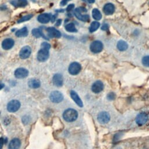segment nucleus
Masks as SVG:
<instances>
[{
  "mask_svg": "<svg viewBox=\"0 0 149 149\" xmlns=\"http://www.w3.org/2000/svg\"><path fill=\"white\" fill-rule=\"evenodd\" d=\"M15 44V41L13 39L8 38L3 40L2 43V47L5 50H9L11 49Z\"/></svg>",
  "mask_w": 149,
  "mask_h": 149,
  "instance_id": "14",
  "label": "nucleus"
},
{
  "mask_svg": "<svg viewBox=\"0 0 149 149\" xmlns=\"http://www.w3.org/2000/svg\"><path fill=\"white\" fill-rule=\"evenodd\" d=\"M28 85L32 88H37L40 86V82L38 79H32L28 82Z\"/></svg>",
  "mask_w": 149,
  "mask_h": 149,
  "instance_id": "23",
  "label": "nucleus"
},
{
  "mask_svg": "<svg viewBox=\"0 0 149 149\" xmlns=\"http://www.w3.org/2000/svg\"><path fill=\"white\" fill-rule=\"evenodd\" d=\"M41 49L39 51L37 55V60L40 62H45L49 58V50L51 46L47 42H43L41 44Z\"/></svg>",
  "mask_w": 149,
  "mask_h": 149,
  "instance_id": "1",
  "label": "nucleus"
},
{
  "mask_svg": "<svg viewBox=\"0 0 149 149\" xmlns=\"http://www.w3.org/2000/svg\"><path fill=\"white\" fill-rule=\"evenodd\" d=\"M97 120L98 122L102 124H107L110 120V114L107 112H101L98 114Z\"/></svg>",
  "mask_w": 149,
  "mask_h": 149,
  "instance_id": "9",
  "label": "nucleus"
},
{
  "mask_svg": "<svg viewBox=\"0 0 149 149\" xmlns=\"http://www.w3.org/2000/svg\"><path fill=\"white\" fill-rule=\"evenodd\" d=\"M108 28H109V26H108V25H107V24H104L102 25V26L101 27V29L103 30V31H107Z\"/></svg>",
  "mask_w": 149,
  "mask_h": 149,
  "instance_id": "32",
  "label": "nucleus"
},
{
  "mask_svg": "<svg viewBox=\"0 0 149 149\" xmlns=\"http://www.w3.org/2000/svg\"><path fill=\"white\" fill-rule=\"evenodd\" d=\"M82 67L80 64L76 62H74L72 63L68 68V71L70 74L72 75H76L78 74L81 71Z\"/></svg>",
  "mask_w": 149,
  "mask_h": 149,
  "instance_id": "6",
  "label": "nucleus"
},
{
  "mask_svg": "<svg viewBox=\"0 0 149 149\" xmlns=\"http://www.w3.org/2000/svg\"><path fill=\"white\" fill-rule=\"evenodd\" d=\"M148 117L147 114L146 112H143L140 113L137 116L136 119V122L139 126H141L144 125L147 122V121H148Z\"/></svg>",
  "mask_w": 149,
  "mask_h": 149,
  "instance_id": "8",
  "label": "nucleus"
},
{
  "mask_svg": "<svg viewBox=\"0 0 149 149\" xmlns=\"http://www.w3.org/2000/svg\"><path fill=\"white\" fill-rule=\"evenodd\" d=\"M87 1H88V3H90V4H92V3H94L95 0H87Z\"/></svg>",
  "mask_w": 149,
  "mask_h": 149,
  "instance_id": "37",
  "label": "nucleus"
},
{
  "mask_svg": "<svg viewBox=\"0 0 149 149\" xmlns=\"http://www.w3.org/2000/svg\"><path fill=\"white\" fill-rule=\"evenodd\" d=\"M104 88V84L100 80L94 82L92 86V90L95 93H100Z\"/></svg>",
  "mask_w": 149,
  "mask_h": 149,
  "instance_id": "15",
  "label": "nucleus"
},
{
  "mask_svg": "<svg viewBox=\"0 0 149 149\" xmlns=\"http://www.w3.org/2000/svg\"><path fill=\"white\" fill-rule=\"evenodd\" d=\"M29 74V71L25 68H19L15 71V76L18 79H23L26 78Z\"/></svg>",
  "mask_w": 149,
  "mask_h": 149,
  "instance_id": "10",
  "label": "nucleus"
},
{
  "mask_svg": "<svg viewBox=\"0 0 149 149\" xmlns=\"http://www.w3.org/2000/svg\"><path fill=\"white\" fill-rule=\"evenodd\" d=\"M4 84L2 83H0V90H1V89H3L4 87Z\"/></svg>",
  "mask_w": 149,
  "mask_h": 149,
  "instance_id": "36",
  "label": "nucleus"
},
{
  "mask_svg": "<svg viewBox=\"0 0 149 149\" xmlns=\"http://www.w3.org/2000/svg\"><path fill=\"white\" fill-rule=\"evenodd\" d=\"M71 96L78 106H79L80 107H83V102H82V100L80 99V98L79 97V96H78V94L72 90L71 92Z\"/></svg>",
  "mask_w": 149,
  "mask_h": 149,
  "instance_id": "18",
  "label": "nucleus"
},
{
  "mask_svg": "<svg viewBox=\"0 0 149 149\" xmlns=\"http://www.w3.org/2000/svg\"><path fill=\"white\" fill-rule=\"evenodd\" d=\"M117 48L120 51H124L128 49V45L126 41L123 40H120L117 43Z\"/></svg>",
  "mask_w": 149,
  "mask_h": 149,
  "instance_id": "24",
  "label": "nucleus"
},
{
  "mask_svg": "<svg viewBox=\"0 0 149 149\" xmlns=\"http://www.w3.org/2000/svg\"><path fill=\"white\" fill-rule=\"evenodd\" d=\"M74 7V4H70V5H69L68 6L67 8V12H70L71 11H72V10L73 9Z\"/></svg>",
  "mask_w": 149,
  "mask_h": 149,
  "instance_id": "31",
  "label": "nucleus"
},
{
  "mask_svg": "<svg viewBox=\"0 0 149 149\" xmlns=\"http://www.w3.org/2000/svg\"><path fill=\"white\" fill-rule=\"evenodd\" d=\"M142 64L144 66L149 67V56H145L143 58Z\"/></svg>",
  "mask_w": 149,
  "mask_h": 149,
  "instance_id": "29",
  "label": "nucleus"
},
{
  "mask_svg": "<svg viewBox=\"0 0 149 149\" xmlns=\"http://www.w3.org/2000/svg\"><path fill=\"white\" fill-rule=\"evenodd\" d=\"M87 10L86 8L80 7L76 8L74 11V14L75 17L80 21L83 22H87L89 21L90 17L86 14Z\"/></svg>",
  "mask_w": 149,
  "mask_h": 149,
  "instance_id": "3",
  "label": "nucleus"
},
{
  "mask_svg": "<svg viewBox=\"0 0 149 149\" xmlns=\"http://www.w3.org/2000/svg\"><path fill=\"white\" fill-rule=\"evenodd\" d=\"M78 116V112L74 109L69 108L65 110L63 114V118L64 120L68 122H71L75 121Z\"/></svg>",
  "mask_w": 149,
  "mask_h": 149,
  "instance_id": "2",
  "label": "nucleus"
},
{
  "mask_svg": "<svg viewBox=\"0 0 149 149\" xmlns=\"http://www.w3.org/2000/svg\"><path fill=\"white\" fill-rule=\"evenodd\" d=\"M20 146L21 141L17 138H15L9 142L8 148L9 149H19Z\"/></svg>",
  "mask_w": 149,
  "mask_h": 149,
  "instance_id": "19",
  "label": "nucleus"
},
{
  "mask_svg": "<svg viewBox=\"0 0 149 149\" xmlns=\"http://www.w3.org/2000/svg\"><path fill=\"white\" fill-rule=\"evenodd\" d=\"M11 3L17 7H25L28 4L27 0H13Z\"/></svg>",
  "mask_w": 149,
  "mask_h": 149,
  "instance_id": "20",
  "label": "nucleus"
},
{
  "mask_svg": "<svg viewBox=\"0 0 149 149\" xmlns=\"http://www.w3.org/2000/svg\"><path fill=\"white\" fill-rule=\"evenodd\" d=\"M33 17V15L32 14H29L27 15L24 16L23 17H22L21 18H20L18 21V23H22L27 21H29Z\"/></svg>",
  "mask_w": 149,
  "mask_h": 149,
  "instance_id": "28",
  "label": "nucleus"
},
{
  "mask_svg": "<svg viewBox=\"0 0 149 149\" xmlns=\"http://www.w3.org/2000/svg\"><path fill=\"white\" fill-rule=\"evenodd\" d=\"M32 53V49L29 46H25L20 51L19 57L22 59H25L28 58L31 55Z\"/></svg>",
  "mask_w": 149,
  "mask_h": 149,
  "instance_id": "12",
  "label": "nucleus"
},
{
  "mask_svg": "<svg viewBox=\"0 0 149 149\" xmlns=\"http://www.w3.org/2000/svg\"><path fill=\"white\" fill-rule=\"evenodd\" d=\"M100 23L96 21L93 22L91 25L90 27H89V31H90L91 33H93L95 31H96L100 27Z\"/></svg>",
  "mask_w": 149,
  "mask_h": 149,
  "instance_id": "27",
  "label": "nucleus"
},
{
  "mask_svg": "<svg viewBox=\"0 0 149 149\" xmlns=\"http://www.w3.org/2000/svg\"><path fill=\"white\" fill-rule=\"evenodd\" d=\"M53 82L55 86L57 87H61L63 85V77L62 74L59 73H57L54 74L53 78Z\"/></svg>",
  "mask_w": 149,
  "mask_h": 149,
  "instance_id": "16",
  "label": "nucleus"
},
{
  "mask_svg": "<svg viewBox=\"0 0 149 149\" xmlns=\"http://www.w3.org/2000/svg\"><path fill=\"white\" fill-rule=\"evenodd\" d=\"M46 31L48 36L50 38H60L61 37V32L53 27H48Z\"/></svg>",
  "mask_w": 149,
  "mask_h": 149,
  "instance_id": "11",
  "label": "nucleus"
},
{
  "mask_svg": "<svg viewBox=\"0 0 149 149\" xmlns=\"http://www.w3.org/2000/svg\"><path fill=\"white\" fill-rule=\"evenodd\" d=\"M51 18L52 16L50 13H41L39 15L37 18V20L40 23L45 24L49 23L51 19Z\"/></svg>",
  "mask_w": 149,
  "mask_h": 149,
  "instance_id": "13",
  "label": "nucleus"
},
{
  "mask_svg": "<svg viewBox=\"0 0 149 149\" xmlns=\"http://www.w3.org/2000/svg\"><path fill=\"white\" fill-rule=\"evenodd\" d=\"M4 143V139L3 138H0V149H2Z\"/></svg>",
  "mask_w": 149,
  "mask_h": 149,
  "instance_id": "33",
  "label": "nucleus"
},
{
  "mask_svg": "<svg viewBox=\"0 0 149 149\" xmlns=\"http://www.w3.org/2000/svg\"><path fill=\"white\" fill-rule=\"evenodd\" d=\"M61 19H58V20L57 21V22L56 26H59V25H61Z\"/></svg>",
  "mask_w": 149,
  "mask_h": 149,
  "instance_id": "35",
  "label": "nucleus"
},
{
  "mask_svg": "<svg viewBox=\"0 0 149 149\" xmlns=\"http://www.w3.org/2000/svg\"><path fill=\"white\" fill-rule=\"evenodd\" d=\"M28 30L27 27H24L22 28L21 29L19 30V31H17L15 33V35L18 37H26L28 35Z\"/></svg>",
  "mask_w": 149,
  "mask_h": 149,
  "instance_id": "22",
  "label": "nucleus"
},
{
  "mask_svg": "<svg viewBox=\"0 0 149 149\" xmlns=\"http://www.w3.org/2000/svg\"><path fill=\"white\" fill-rule=\"evenodd\" d=\"M21 107V103L19 101L13 100L9 101L7 105V110L10 112H17Z\"/></svg>",
  "mask_w": 149,
  "mask_h": 149,
  "instance_id": "4",
  "label": "nucleus"
},
{
  "mask_svg": "<svg viewBox=\"0 0 149 149\" xmlns=\"http://www.w3.org/2000/svg\"><path fill=\"white\" fill-rule=\"evenodd\" d=\"M115 98V94L114 93H110L107 95V99L108 100H113Z\"/></svg>",
  "mask_w": 149,
  "mask_h": 149,
  "instance_id": "30",
  "label": "nucleus"
},
{
  "mask_svg": "<svg viewBox=\"0 0 149 149\" xmlns=\"http://www.w3.org/2000/svg\"><path fill=\"white\" fill-rule=\"evenodd\" d=\"M92 16L93 18L97 21L100 20L102 18V15L100 11L98 9H94L92 11Z\"/></svg>",
  "mask_w": 149,
  "mask_h": 149,
  "instance_id": "25",
  "label": "nucleus"
},
{
  "mask_svg": "<svg viewBox=\"0 0 149 149\" xmlns=\"http://www.w3.org/2000/svg\"><path fill=\"white\" fill-rule=\"evenodd\" d=\"M103 49V44L100 41H94L92 43L90 46V50L93 53H99Z\"/></svg>",
  "mask_w": 149,
  "mask_h": 149,
  "instance_id": "5",
  "label": "nucleus"
},
{
  "mask_svg": "<svg viewBox=\"0 0 149 149\" xmlns=\"http://www.w3.org/2000/svg\"><path fill=\"white\" fill-rule=\"evenodd\" d=\"M65 29L67 32H76L77 29H76L74 24L73 23H70L65 26Z\"/></svg>",
  "mask_w": 149,
  "mask_h": 149,
  "instance_id": "26",
  "label": "nucleus"
},
{
  "mask_svg": "<svg viewBox=\"0 0 149 149\" xmlns=\"http://www.w3.org/2000/svg\"><path fill=\"white\" fill-rule=\"evenodd\" d=\"M50 99L54 103H59L63 100L64 96L61 92L58 91H54L50 94Z\"/></svg>",
  "mask_w": 149,
  "mask_h": 149,
  "instance_id": "7",
  "label": "nucleus"
},
{
  "mask_svg": "<svg viewBox=\"0 0 149 149\" xmlns=\"http://www.w3.org/2000/svg\"><path fill=\"white\" fill-rule=\"evenodd\" d=\"M103 11L107 15H112L115 11V7L112 4L108 3L104 5L103 8Z\"/></svg>",
  "mask_w": 149,
  "mask_h": 149,
  "instance_id": "17",
  "label": "nucleus"
},
{
  "mask_svg": "<svg viewBox=\"0 0 149 149\" xmlns=\"http://www.w3.org/2000/svg\"><path fill=\"white\" fill-rule=\"evenodd\" d=\"M32 32L33 36L36 38H39L40 37H42L46 40H49V39L47 38L46 36L44 35L43 32L41 31V30L40 29H34L32 30Z\"/></svg>",
  "mask_w": 149,
  "mask_h": 149,
  "instance_id": "21",
  "label": "nucleus"
},
{
  "mask_svg": "<svg viewBox=\"0 0 149 149\" xmlns=\"http://www.w3.org/2000/svg\"><path fill=\"white\" fill-rule=\"evenodd\" d=\"M70 1V0H62V1L61 2V5L63 6V5H65L67 4V3Z\"/></svg>",
  "mask_w": 149,
  "mask_h": 149,
  "instance_id": "34",
  "label": "nucleus"
}]
</instances>
